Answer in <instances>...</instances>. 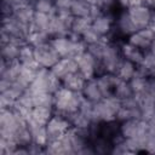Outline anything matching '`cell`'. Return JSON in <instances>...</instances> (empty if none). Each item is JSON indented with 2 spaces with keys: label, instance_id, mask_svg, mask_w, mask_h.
<instances>
[{
  "label": "cell",
  "instance_id": "obj_1",
  "mask_svg": "<svg viewBox=\"0 0 155 155\" xmlns=\"http://www.w3.org/2000/svg\"><path fill=\"white\" fill-rule=\"evenodd\" d=\"M53 98H54V105H53L54 113L68 117L69 115L74 114L80 109L81 102L85 97L81 92H74L62 86L58 91L53 93Z\"/></svg>",
  "mask_w": 155,
  "mask_h": 155
},
{
  "label": "cell",
  "instance_id": "obj_2",
  "mask_svg": "<svg viewBox=\"0 0 155 155\" xmlns=\"http://www.w3.org/2000/svg\"><path fill=\"white\" fill-rule=\"evenodd\" d=\"M121 107V101L115 96L104 97L94 103L92 110V122H108L116 117V113Z\"/></svg>",
  "mask_w": 155,
  "mask_h": 155
},
{
  "label": "cell",
  "instance_id": "obj_3",
  "mask_svg": "<svg viewBox=\"0 0 155 155\" xmlns=\"http://www.w3.org/2000/svg\"><path fill=\"white\" fill-rule=\"evenodd\" d=\"M121 44L111 42V41H109L107 44L103 57L101 58V62H102V65H103L105 73L116 74L121 62L124 61V57L121 53V47H120Z\"/></svg>",
  "mask_w": 155,
  "mask_h": 155
},
{
  "label": "cell",
  "instance_id": "obj_4",
  "mask_svg": "<svg viewBox=\"0 0 155 155\" xmlns=\"http://www.w3.org/2000/svg\"><path fill=\"white\" fill-rule=\"evenodd\" d=\"M45 127H46L48 142H52V140H57L62 138L65 134V132L71 127V125L67 116L54 113L52 117L47 121Z\"/></svg>",
  "mask_w": 155,
  "mask_h": 155
},
{
  "label": "cell",
  "instance_id": "obj_5",
  "mask_svg": "<svg viewBox=\"0 0 155 155\" xmlns=\"http://www.w3.org/2000/svg\"><path fill=\"white\" fill-rule=\"evenodd\" d=\"M61 56L56 51V48L51 45V42L40 45L35 47V61L39 67L51 69L58 61Z\"/></svg>",
  "mask_w": 155,
  "mask_h": 155
},
{
  "label": "cell",
  "instance_id": "obj_6",
  "mask_svg": "<svg viewBox=\"0 0 155 155\" xmlns=\"http://www.w3.org/2000/svg\"><path fill=\"white\" fill-rule=\"evenodd\" d=\"M127 12L137 29L150 27L151 18H153V11L149 7H147L145 5L142 4V5H136V6L128 7Z\"/></svg>",
  "mask_w": 155,
  "mask_h": 155
},
{
  "label": "cell",
  "instance_id": "obj_7",
  "mask_svg": "<svg viewBox=\"0 0 155 155\" xmlns=\"http://www.w3.org/2000/svg\"><path fill=\"white\" fill-rule=\"evenodd\" d=\"M154 39H155V31L150 27H147V28L136 30L133 34H131L127 38L126 41H128L130 44L134 45L136 47H138L143 51H148L150 48Z\"/></svg>",
  "mask_w": 155,
  "mask_h": 155
},
{
  "label": "cell",
  "instance_id": "obj_8",
  "mask_svg": "<svg viewBox=\"0 0 155 155\" xmlns=\"http://www.w3.org/2000/svg\"><path fill=\"white\" fill-rule=\"evenodd\" d=\"M51 71L54 76L63 80L67 75L78 71V63L76 59L73 57H61L59 61L51 68Z\"/></svg>",
  "mask_w": 155,
  "mask_h": 155
},
{
  "label": "cell",
  "instance_id": "obj_9",
  "mask_svg": "<svg viewBox=\"0 0 155 155\" xmlns=\"http://www.w3.org/2000/svg\"><path fill=\"white\" fill-rule=\"evenodd\" d=\"M76 40L70 39L67 36H59V38H52L51 45L56 48V51L59 53L61 57H73L74 58V42Z\"/></svg>",
  "mask_w": 155,
  "mask_h": 155
},
{
  "label": "cell",
  "instance_id": "obj_10",
  "mask_svg": "<svg viewBox=\"0 0 155 155\" xmlns=\"http://www.w3.org/2000/svg\"><path fill=\"white\" fill-rule=\"evenodd\" d=\"M121 53H122V57L134 64H140L143 58H144V54H145V51L136 47L134 45L130 44L128 41H124L121 45Z\"/></svg>",
  "mask_w": 155,
  "mask_h": 155
},
{
  "label": "cell",
  "instance_id": "obj_11",
  "mask_svg": "<svg viewBox=\"0 0 155 155\" xmlns=\"http://www.w3.org/2000/svg\"><path fill=\"white\" fill-rule=\"evenodd\" d=\"M81 93L84 94V97L93 103H97L99 102L101 99H103V93L98 86V82H97V79L96 78H92V79H88L86 80L85 85H84V88L81 91Z\"/></svg>",
  "mask_w": 155,
  "mask_h": 155
},
{
  "label": "cell",
  "instance_id": "obj_12",
  "mask_svg": "<svg viewBox=\"0 0 155 155\" xmlns=\"http://www.w3.org/2000/svg\"><path fill=\"white\" fill-rule=\"evenodd\" d=\"M18 62L23 65L39 68V65L35 61V47L28 42L21 45L19 53H18Z\"/></svg>",
  "mask_w": 155,
  "mask_h": 155
},
{
  "label": "cell",
  "instance_id": "obj_13",
  "mask_svg": "<svg viewBox=\"0 0 155 155\" xmlns=\"http://www.w3.org/2000/svg\"><path fill=\"white\" fill-rule=\"evenodd\" d=\"M96 79H97L98 86H99V88L103 93V97L113 96L115 82H116V75L110 74V73H104V74H101V75L96 76Z\"/></svg>",
  "mask_w": 155,
  "mask_h": 155
},
{
  "label": "cell",
  "instance_id": "obj_14",
  "mask_svg": "<svg viewBox=\"0 0 155 155\" xmlns=\"http://www.w3.org/2000/svg\"><path fill=\"white\" fill-rule=\"evenodd\" d=\"M85 82H86V79L79 71H75V73L67 75L62 80V86L74 92H81Z\"/></svg>",
  "mask_w": 155,
  "mask_h": 155
},
{
  "label": "cell",
  "instance_id": "obj_15",
  "mask_svg": "<svg viewBox=\"0 0 155 155\" xmlns=\"http://www.w3.org/2000/svg\"><path fill=\"white\" fill-rule=\"evenodd\" d=\"M128 82H130V86H131V88H132V91H133L134 94H143V93H147L148 92L149 76L139 73L138 69H137L136 75Z\"/></svg>",
  "mask_w": 155,
  "mask_h": 155
},
{
  "label": "cell",
  "instance_id": "obj_16",
  "mask_svg": "<svg viewBox=\"0 0 155 155\" xmlns=\"http://www.w3.org/2000/svg\"><path fill=\"white\" fill-rule=\"evenodd\" d=\"M53 114H54V109L51 108V107H34L31 109V113H30L29 117L31 120L39 122V124L46 125L47 121L52 117Z\"/></svg>",
  "mask_w": 155,
  "mask_h": 155
},
{
  "label": "cell",
  "instance_id": "obj_17",
  "mask_svg": "<svg viewBox=\"0 0 155 155\" xmlns=\"http://www.w3.org/2000/svg\"><path fill=\"white\" fill-rule=\"evenodd\" d=\"M21 45L15 41H8L4 45H1V59L6 62H15L18 61V53H19Z\"/></svg>",
  "mask_w": 155,
  "mask_h": 155
},
{
  "label": "cell",
  "instance_id": "obj_18",
  "mask_svg": "<svg viewBox=\"0 0 155 155\" xmlns=\"http://www.w3.org/2000/svg\"><path fill=\"white\" fill-rule=\"evenodd\" d=\"M68 120H69L71 127H74L76 130H80V131H87L90 125H91V122H92V120L87 115L81 113L80 110H78L74 114L69 115Z\"/></svg>",
  "mask_w": 155,
  "mask_h": 155
},
{
  "label": "cell",
  "instance_id": "obj_19",
  "mask_svg": "<svg viewBox=\"0 0 155 155\" xmlns=\"http://www.w3.org/2000/svg\"><path fill=\"white\" fill-rule=\"evenodd\" d=\"M134 93L130 86V82L128 81H125L122 79H120L117 75H116V82H115V87H114V93L113 96L117 97L120 101H124L126 98H130L132 97Z\"/></svg>",
  "mask_w": 155,
  "mask_h": 155
},
{
  "label": "cell",
  "instance_id": "obj_20",
  "mask_svg": "<svg viewBox=\"0 0 155 155\" xmlns=\"http://www.w3.org/2000/svg\"><path fill=\"white\" fill-rule=\"evenodd\" d=\"M51 21V15L42 13V12H34L33 19H31V30H40V31H47L48 25Z\"/></svg>",
  "mask_w": 155,
  "mask_h": 155
},
{
  "label": "cell",
  "instance_id": "obj_21",
  "mask_svg": "<svg viewBox=\"0 0 155 155\" xmlns=\"http://www.w3.org/2000/svg\"><path fill=\"white\" fill-rule=\"evenodd\" d=\"M34 8L31 7L30 4H27V5H21V6H17L15 7V11H13V17L22 22V23H25V24H30L31 23V19H33V15H34Z\"/></svg>",
  "mask_w": 155,
  "mask_h": 155
},
{
  "label": "cell",
  "instance_id": "obj_22",
  "mask_svg": "<svg viewBox=\"0 0 155 155\" xmlns=\"http://www.w3.org/2000/svg\"><path fill=\"white\" fill-rule=\"evenodd\" d=\"M137 68H138L137 64H134V63H132V62H130V61L124 58V61L121 62V64H120V67H119V69H117L115 75H117L120 79H122L125 81H130L136 75Z\"/></svg>",
  "mask_w": 155,
  "mask_h": 155
},
{
  "label": "cell",
  "instance_id": "obj_23",
  "mask_svg": "<svg viewBox=\"0 0 155 155\" xmlns=\"http://www.w3.org/2000/svg\"><path fill=\"white\" fill-rule=\"evenodd\" d=\"M92 5L85 0H73L69 10L74 17H90Z\"/></svg>",
  "mask_w": 155,
  "mask_h": 155
},
{
  "label": "cell",
  "instance_id": "obj_24",
  "mask_svg": "<svg viewBox=\"0 0 155 155\" xmlns=\"http://www.w3.org/2000/svg\"><path fill=\"white\" fill-rule=\"evenodd\" d=\"M51 35L47 33V31H40V30H31L30 34L28 35V39H27V42L30 44L31 46L36 47V46H40V45H44V44H47L51 41Z\"/></svg>",
  "mask_w": 155,
  "mask_h": 155
},
{
  "label": "cell",
  "instance_id": "obj_25",
  "mask_svg": "<svg viewBox=\"0 0 155 155\" xmlns=\"http://www.w3.org/2000/svg\"><path fill=\"white\" fill-rule=\"evenodd\" d=\"M92 25V19L90 17H75L70 28V31L81 36Z\"/></svg>",
  "mask_w": 155,
  "mask_h": 155
},
{
  "label": "cell",
  "instance_id": "obj_26",
  "mask_svg": "<svg viewBox=\"0 0 155 155\" xmlns=\"http://www.w3.org/2000/svg\"><path fill=\"white\" fill-rule=\"evenodd\" d=\"M31 94H33L34 107H51V108H53V105H54L53 93L36 92V93H31Z\"/></svg>",
  "mask_w": 155,
  "mask_h": 155
},
{
  "label": "cell",
  "instance_id": "obj_27",
  "mask_svg": "<svg viewBox=\"0 0 155 155\" xmlns=\"http://www.w3.org/2000/svg\"><path fill=\"white\" fill-rule=\"evenodd\" d=\"M30 5L34 8V11L48 13V15L54 13L57 10L53 0H30Z\"/></svg>",
  "mask_w": 155,
  "mask_h": 155
},
{
  "label": "cell",
  "instance_id": "obj_28",
  "mask_svg": "<svg viewBox=\"0 0 155 155\" xmlns=\"http://www.w3.org/2000/svg\"><path fill=\"white\" fill-rule=\"evenodd\" d=\"M81 39H82V41L88 46V45H91V44H94V42H97V41H99L101 39H103L93 28H92V25L81 35Z\"/></svg>",
  "mask_w": 155,
  "mask_h": 155
},
{
  "label": "cell",
  "instance_id": "obj_29",
  "mask_svg": "<svg viewBox=\"0 0 155 155\" xmlns=\"http://www.w3.org/2000/svg\"><path fill=\"white\" fill-rule=\"evenodd\" d=\"M117 1L121 8H128V7L143 4V0H117Z\"/></svg>",
  "mask_w": 155,
  "mask_h": 155
},
{
  "label": "cell",
  "instance_id": "obj_30",
  "mask_svg": "<svg viewBox=\"0 0 155 155\" xmlns=\"http://www.w3.org/2000/svg\"><path fill=\"white\" fill-rule=\"evenodd\" d=\"M53 2L57 10H62V8H69L73 0H53Z\"/></svg>",
  "mask_w": 155,
  "mask_h": 155
},
{
  "label": "cell",
  "instance_id": "obj_31",
  "mask_svg": "<svg viewBox=\"0 0 155 155\" xmlns=\"http://www.w3.org/2000/svg\"><path fill=\"white\" fill-rule=\"evenodd\" d=\"M143 5L149 7L151 11H155V0H143Z\"/></svg>",
  "mask_w": 155,
  "mask_h": 155
},
{
  "label": "cell",
  "instance_id": "obj_32",
  "mask_svg": "<svg viewBox=\"0 0 155 155\" xmlns=\"http://www.w3.org/2000/svg\"><path fill=\"white\" fill-rule=\"evenodd\" d=\"M148 51L155 56V39H154V41H153V44H151V46H150V48H149Z\"/></svg>",
  "mask_w": 155,
  "mask_h": 155
},
{
  "label": "cell",
  "instance_id": "obj_33",
  "mask_svg": "<svg viewBox=\"0 0 155 155\" xmlns=\"http://www.w3.org/2000/svg\"><path fill=\"white\" fill-rule=\"evenodd\" d=\"M86 2H88L90 5H97V2H98V0H85Z\"/></svg>",
  "mask_w": 155,
  "mask_h": 155
}]
</instances>
